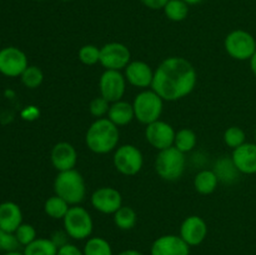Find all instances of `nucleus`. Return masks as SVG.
<instances>
[{
    "instance_id": "f257e3e1",
    "label": "nucleus",
    "mask_w": 256,
    "mask_h": 255,
    "mask_svg": "<svg viewBox=\"0 0 256 255\" xmlns=\"http://www.w3.org/2000/svg\"><path fill=\"white\" fill-rule=\"evenodd\" d=\"M198 74L185 58L170 56L162 60L154 72L152 89L166 102H178L192 94L196 86Z\"/></svg>"
},
{
    "instance_id": "f03ea898",
    "label": "nucleus",
    "mask_w": 256,
    "mask_h": 255,
    "mask_svg": "<svg viewBox=\"0 0 256 255\" xmlns=\"http://www.w3.org/2000/svg\"><path fill=\"white\" fill-rule=\"evenodd\" d=\"M119 139V128L108 118L95 120L85 135L86 146L95 154H109L112 150H116Z\"/></svg>"
},
{
    "instance_id": "7ed1b4c3",
    "label": "nucleus",
    "mask_w": 256,
    "mask_h": 255,
    "mask_svg": "<svg viewBox=\"0 0 256 255\" xmlns=\"http://www.w3.org/2000/svg\"><path fill=\"white\" fill-rule=\"evenodd\" d=\"M54 192L62 198L70 206L79 205L86 196V184L78 170L59 172L54 180Z\"/></svg>"
},
{
    "instance_id": "20e7f679",
    "label": "nucleus",
    "mask_w": 256,
    "mask_h": 255,
    "mask_svg": "<svg viewBox=\"0 0 256 255\" xmlns=\"http://www.w3.org/2000/svg\"><path fill=\"white\" fill-rule=\"evenodd\" d=\"M185 164L186 159L184 152L178 150L175 146H170L168 149L160 150L156 155L155 170L162 180L175 182L184 174Z\"/></svg>"
},
{
    "instance_id": "39448f33",
    "label": "nucleus",
    "mask_w": 256,
    "mask_h": 255,
    "mask_svg": "<svg viewBox=\"0 0 256 255\" xmlns=\"http://www.w3.org/2000/svg\"><path fill=\"white\" fill-rule=\"evenodd\" d=\"M135 119L144 125L160 120L164 108V100L154 90H142L132 102Z\"/></svg>"
},
{
    "instance_id": "423d86ee",
    "label": "nucleus",
    "mask_w": 256,
    "mask_h": 255,
    "mask_svg": "<svg viewBox=\"0 0 256 255\" xmlns=\"http://www.w3.org/2000/svg\"><path fill=\"white\" fill-rule=\"evenodd\" d=\"M62 224L69 238L74 240L89 239L94 228L92 215L85 208L79 205L70 206L69 212L62 219Z\"/></svg>"
},
{
    "instance_id": "0eeeda50",
    "label": "nucleus",
    "mask_w": 256,
    "mask_h": 255,
    "mask_svg": "<svg viewBox=\"0 0 256 255\" xmlns=\"http://www.w3.org/2000/svg\"><path fill=\"white\" fill-rule=\"evenodd\" d=\"M225 52L235 60H250L256 52V40L249 32L236 29L230 32L224 40Z\"/></svg>"
},
{
    "instance_id": "6e6552de",
    "label": "nucleus",
    "mask_w": 256,
    "mask_h": 255,
    "mask_svg": "<svg viewBox=\"0 0 256 255\" xmlns=\"http://www.w3.org/2000/svg\"><path fill=\"white\" fill-rule=\"evenodd\" d=\"M114 166L120 174L132 176L136 175L144 165V158L139 148L132 144H125L116 148L112 158Z\"/></svg>"
},
{
    "instance_id": "1a4fd4ad",
    "label": "nucleus",
    "mask_w": 256,
    "mask_h": 255,
    "mask_svg": "<svg viewBox=\"0 0 256 255\" xmlns=\"http://www.w3.org/2000/svg\"><path fill=\"white\" fill-rule=\"evenodd\" d=\"M132 62V52L122 42H108L100 48V64L105 70H122Z\"/></svg>"
},
{
    "instance_id": "9d476101",
    "label": "nucleus",
    "mask_w": 256,
    "mask_h": 255,
    "mask_svg": "<svg viewBox=\"0 0 256 255\" xmlns=\"http://www.w3.org/2000/svg\"><path fill=\"white\" fill-rule=\"evenodd\" d=\"M125 89H126V79L119 70H105L100 76V95L110 104L122 100L125 94Z\"/></svg>"
},
{
    "instance_id": "9b49d317",
    "label": "nucleus",
    "mask_w": 256,
    "mask_h": 255,
    "mask_svg": "<svg viewBox=\"0 0 256 255\" xmlns=\"http://www.w3.org/2000/svg\"><path fill=\"white\" fill-rule=\"evenodd\" d=\"M28 66L26 55L19 48L8 46L0 50V72L2 75L9 78L22 76Z\"/></svg>"
},
{
    "instance_id": "f8f14e48",
    "label": "nucleus",
    "mask_w": 256,
    "mask_h": 255,
    "mask_svg": "<svg viewBox=\"0 0 256 255\" xmlns=\"http://www.w3.org/2000/svg\"><path fill=\"white\" fill-rule=\"evenodd\" d=\"M176 132L174 128L166 122L156 120L152 124L146 125L145 138L148 142L156 150H164L170 146H174V140Z\"/></svg>"
},
{
    "instance_id": "ddd939ff",
    "label": "nucleus",
    "mask_w": 256,
    "mask_h": 255,
    "mask_svg": "<svg viewBox=\"0 0 256 255\" xmlns=\"http://www.w3.org/2000/svg\"><path fill=\"white\" fill-rule=\"evenodd\" d=\"M92 208L102 214H115L122 206L120 192L112 186H102L95 190L90 198Z\"/></svg>"
},
{
    "instance_id": "4468645a",
    "label": "nucleus",
    "mask_w": 256,
    "mask_h": 255,
    "mask_svg": "<svg viewBox=\"0 0 256 255\" xmlns=\"http://www.w3.org/2000/svg\"><path fill=\"white\" fill-rule=\"evenodd\" d=\"M180 236L189 246H198L208 236L206 222L199 215L185 218L180 226Z\"/></svg>"
},
{
    "instance_id": "2eb2a0df",
    "label": "nucleus",
    "mask_w": 256,
    "mask_h": 255,
    "mask_svg": "<svg viewBox=\"0 0 256 255\" xmlns=\"http://www.w3.org/2000/svg\"><path fill=\"white\" fill-rule=\"evenodd\" d=\"M150 255H190V246L180 235L166 234L154 240Z\"/></svg>"
},
{
    "instance_id": "dca6fc26",
    "label": "nucleus",
    "mask_w": 256,
    "mask_h": 255,
    "mask_svg": "<svg viewBox=\"0 0 256 255\" xmlns=\"http://www.w3.org/2000/svg\"><path fill=\"white\" fill-rule=\"evenodd\" d=\"M52 164L58 172L74 169L78 162V152L70 142H60L52 146L50 152Z\"/></svg>"
},
{
    "instance_id": "f3484780",
    "label": "nucleus",
    "mask_w": 256,
    "mask_h": 255,
    "mask_svg": "<svg viewBox=\"0 0 256 255\" xmlns=\"http://www.w3.org/2000/svg\"><path fill=\"white\" fill-rule=\"evenodd\" d=\"M125 79L129 84L135 88H152V79H154V72L148 62L142 60H134L130 62L129 65L125 68Z\"/></svg>"
},
{
    "instance_id": "a211bd4d",
    "label": "nucleus",
    "mask_w": 256,
    "mask_h": 255,
    "mask_svg": "<svg viewBox=\"0 0 256 255\" xmlns=\"http://www.w3.org/2000/svg\"><path fill=\"white\" fill-rule=\"evenodd\" d=\"M232 159L240 174H256V142H244L232 150Z\"/></svg>"
},
{
    "instance_id": "6ab92c4d",
    "label": "nucleus",
    "mask_w": 256,
    "mask_h": 255,
    "mask_svg": "<svg viewBox=\"0 0 256 255\" xmlns=\"http://www.w3.org/2000/svg\"><path fill=\"white\" fill-rule=\"evenodd\" d=\"M22 224V212L18 204L5 202L0 204V229L6 232H15Z\"/></svg>"
},
{
    "instance_id": "aec40b11",
    "label": "nucleus",
    "mask_w": 256,
    "mask_h": 255,
    "mask_svg": "<svg viewBox=\"0 0 256 255\" xmlns=\"http://www.w3.org/2000/svg\"><path fill=\"white\" fill-rule=\"evenodd\" d=\"M108 119L114 122L118 128L130 124L135 119L132 104L124 102V100L112 102L109 112H108Z\"/></svg>"
},
{
    "instance_id": "412c9836",
    "label": "nucleus",
    "mask_w": 256,
    "mask_h": 255,
    "mask_svg": "<svg viewBox=\"0 0 256 255\" xmlns=\"http://www.w3.org/2000/svg\"><path fill=\"white\" fill-rule=\"evenodd\" d=\"M218 185H219V178L214 170H202L194 178L195 190L202 195L212 194L216 190Z\"/></svg>"
},
{
    "instance_id": "4be33fe9",
    "label": "nucleus",
    "mask_w": 256,
    "mask_h": 255,
    "mask_svg": "<svg viewBox=\"0 0 256 255\" xmlns=\"http://www.w3.org/2000/svg\"><path fill=\"white\" fill-rule=\"evenodd\" d=\"M59 248L52 242V239L36 238L32 242L24 246V255H56Z\"/></svg>"
},
{
    "instance_id": "5701e85b",
    "label": "nucleus",
    "mask_w": 256,
    "mask_h": 255,
    "mask_svg": "<svg viewBox=\"0 0 256 255\" xmlns=\"http://www.w3.org/2000/svg\"><path fill=\"white\" fill-rule=\"evenodd\" d=\"M214 172L219 178V182H235L238 179V175L240 174L232 158L230 159L229 158H222V159L218 160Z\"/></svg>"
},
{
    "instance_id": "b1692460",
    "label": "nucleus",
    "mask_w": 256,
    "mask_h": 255,
    "mask_svg": "<svg viewBox=\"0 0 256 255\" xmlns=\"http://www.w3.org/2000/svg\"><path fill=\"white\" fill-rule=\"evenodd\" d=\"M69 209L70 205L62 198L58 196L56 194L46 199L44 204L45 214L49 218H52V219H64Z\"/></svg>"
},
{
    "instance_id": "393cba45",
    "label": "nucleus",
    "mask_w": 256,
    "mask_h": 255,
    "mask_svg": "<svg viewBox=\"0 0 256 255\" xmlns=\"http://www.w3.org/2000/svg\"><path fill=\"white\" fill-rule=\"evenodd\" d=\"M165 16L172 22H182L189 15V5L184 0H169L162 8Z\"/></svg>"
},
{
    "instance_id": "a878e982",
    "label": "nucleus",
    "mask_w": 256,
    "mask_h": 255,
    "mask_svg": "<svg viewBox=\"0 0 256 255\" xmlns=\"http://www.w3.org/2000/svg\"><path fill=\"white\" fill-rule=\"evenodd\" d=\"M198 136L192 129L189 128H182L175 134L174 146L182 152H189L196 146Z\"/></svg>"
},
{
    "instance_id": "bb28decb",
    "label": "nucleus",
    "mask_w": 256,
    "mask_h": 255,
    "mask_svg": "<svg viewBox=\"0 0 256 255\" xmlns=\"http://www.w3.org/2000/svg\"><path fill=\"white\" fill-rule=\"evenodd\" d=\"M136 212L130 206H122L114 214V224L120 230H132L136 225Z\"/></svg>"
},
{
    "instance_id": "cd10ccee",
    "label": "nucleus",
    "mask_w": 256,
    "mask_h": 255,
    "mask_svg": "<svg viewBox=\"0 0 256 255\" xmlns=\"http://www.w3.org/2000/svg\"><path fill=\"white\" fill-rule=\"evenodd\" d=\"M82 252L84 255H114L109 242L100 236L89 238L85 242Z\"/></svg>"
},
{
    "instance_id": "c85d7f7f",
    "label": "nucleus",
    "mask_w": 256,
    "mask_h": 255,
    "mask_svg": "<svg viewBox=\"0 0 256 255\" xmlns=\"http://www.w3.org/2000/svg\"><path fill=\"white\" fill-rule=\"evenodd\" d=\"M20 79H22V82L24 84V86H26L28 89H36L44 82V74H42V69L39 66L29 65L24 70Z\"/></svg>"
},
{
    "instance_id": "c756f323",
    "label": "nucleus",
    "mask_w": 256,
    "mask_h": 255,
    "mask_svg": "<svg viewBox=\"0 0 256 255\" xmlns=\"http://www.w3.org/2000/svg\"><path fill=\"white\" fill-rule=\"evenodd\" d=\"M246 139L245 132L239 126H230L224 132V142L232 150L242 145Z\"/></svg>"
},
{
    "instance_id": "7c9ffc66",
    "label": "nucleus",
    "mask_w": 256,
    "mask_h": 255,
    "mask_svg": "<svg viewBox=\"0 0 256 255\" xmlns=\"http://www.w3.org/2000/svg\"><path fill=\"white\" fill-rule=\"evenodd\" d=\"M79 60L84 65H95L100 62V48L96 45L86 44L79 49Z\"/></svg>"
},
{
    "instance_id": "2f4dec72",
    "label": "nucleus",
    "mask_w": 256,
    "mask_h": 255,
    "mask_svg": "<svg viewBox=\"0 0 256 255\" xmlns=\"http://www.w3.org/2000/svg\"><path fill=\"white\" fill-rule=\"evenodd\" d=\"M14 234L16 236L19 244L22 245V246H26V245H29L30 242H32L36 239V230H35V228L30 224H25V222H22L15 230Z\"/></svg>"
},
{
    "instance_id": "473e14b6",
    "label": "nucleus",
    "mask_w": 256,
    "mask_h": 255,
    "mask_svg": "<svg viewBox=\"0 0 256 255\" xmlns=\"http://www.w3.org/2000/svg\"><path fill=\"white\" fill-rule=\"evenodd\" d=\"M109 109H110V102H108L106 99H104L102 95L98 98H94L89 104L90 114H92V116L98 118V119L102 118L104 115H108Z\"/></svg>"
},
{
    "instance_id": "72a5a7b5",
    "label": "nucleus",
    "mask_w": 256,
    "mask_h": 255,
    "mask_svg": "<svg viewBox=\"0 0 256 255\" xmlns=\"http://www.w3.org/2000/svg\"><path fill=\"white\" fill-rule=\"evenodd\" d=\"M56 255H84V252L82 249H79L76 245L68 242V244L62 245V246H60L58 249Z\"/></svg>"
},
{
    "instance_id": "f704fd0d",
    "label": "nucleus",
    "mask_w": 256,
    "mask_h": 255,
    "mask_svg": "<svg viewBox=\"0 0 256 255\" xmlns=\"http://www.w3.org/2000/svg\"><path fill=\"white\" fill-rule=\"evenodd\" d=\"M68 238H69V235L66 234V232H55L54 234L52 235V238L50 239L52 240V242H54L55 245H56L58 248L62 246V245L68 244Z\"/></svg>"
},
{
    "instance_id": "c9c22d12",
    "label": "nucleus",
    "mask_w": 256,
    "mask_h": 255,
    "mask_svg": "<svg viewBox=\"0 0 256 255\" xmlns=\"http://www.w3.org/2000/svg\"><path fill=\"white\" fill-rule=\"evenodd\" d=\"M139 2H142L144 6L149 8V9L159 10V9H162L169 0H139Z\"/></svg>"
},
{
    "instance_id": "e433bc0d",
    "label": "nucleus",
    "mask_w": 256,
    "mask_h": 255,
    "mask_svg": "<svg viewBox=\"0 0 256 255\" xmlns=\"http://www.w3.org/2000/svg\"><path fill=\"white\" fill-rule=\"evenodd\" d=\"M38 115H39V110H38L35 106H28V109L22 112L24 119H28V120L36 119Z\"/></svg>"
},
{
    "instance_id": "4c0bfd02",
    "label": "nucleus",
    "mask_w": 256,
    "mask_h": 255,
    "mask_svg": "<svg viewBox=\"0 0 256 255\" xmlns=\"http://www.w3.org/2000/svg\"><path fill=\"white\" fill-rule=\"evenodd\" d=\"M118 255H144L142 252L135 249H128V250H122V252H119Z\"/></svg>"
},
{
    "instance_id": "58836bf2",
    "label": "nucleus",
    "mask_w": 256,
    "mask_h": 255,
    "mask_svg": "<svg viewBox=\"0 0 256 255\" xmlns=\"http://www.w3.org/2000/svg\"><path fill=\"white\" fill-rule=\"evenodd\" d=\"M250 68H252V74H254L256 76V52L254 55H252V59H250Z\"/></svg>"
},
{
    "instance_id": "ea45409f",
    "label": "nucleus",
    "mask_w": 256,
    "mask_h": 255,
    "mask_svg": "<svg viewBox=\"0 0 256 255\" xmlns=\"http://www.w3.org/2000/svg\"><path fill=\"white\" fill-rule=\"evenodd\" d=\"M185 2H186L188 5H198V4H200V2H202V0H184Z\"/></svg>"
},
{
    "instance_id": "a19ab883",
    "label": "nucleus",
    "mask_w": 256,
    "mask_h": 255,
    "mask_svg": "<svg viewBox=\"0 0 256 255\" xmlns=\"http://www.w3.org/2000/svg\"><path fill=\"white\" fill-rule=\"evenodd\" d=\"M2 255H24L22 252H18V250H15V252H4Z\"/></svg>"
},
{
    "instance_id": "79ce46f5",
    "label": "nucleus",
    "mask_w": 256,
    "mask_h": 255,
    "mask_svg": "<svg viewBox=\"0 0 256 255\" xmlns=\"http://www.w3.org/2000/svg\"><path fill=\"white\" fill-rule=\"evenodd\" d=\"M2 232H4V230L0 229V252H2Z\"/></svg>"
},
{
    "instance_id": "37998d69",
    "label": "nucleus",
    "mask_w": 256,
    "mask_h": 255,
    "mask_svg": "<svg viewBox=\"0 0 256 255\" xmlns=\"http://www.w3.org/2000/svg\"><path fill=\"white\" fill-rule=\"evenodd\" d=\"M255 142H256V129H255Z\"/></svg>"
},
{
    "instance_id": "c03bdc74",
    "label": "nucleus",
    "mask_w": 256,
    "mask_h": 255,
    "mask_svg": "<svg viewBox=\"0 0 256 255\" xmlns=\"http://www.w3.org/2000/svg\"><path fill=\"white\" fill-rule=\"evenodd\" d=\"M62 2H70V0H62Z\"/></svg>"
}]
</instances>
